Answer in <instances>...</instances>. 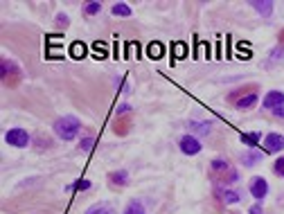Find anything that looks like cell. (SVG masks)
I'll return each instance as SVG.
<instances>
[{
    "mask_svg": "<svg viewBox=\"0 0 284 214\" xmlns=\"http://www.w3.org/2000/svg\"><path fill=\"white\" fill-rule=\"evenodd\" d=\"M210 178H212V183L217 185V187H228L235 180H239V174H237V169L232 167L228 160L214 158V160L210 162Z\"/></svg>",
    "mask_w": 284,
    "mask_h": 214,
    "instance_id": "1",
    "label": "cell"
},
{
    "mask_svg": "<svg viewBox=\"0 0 284 214\" xmlns=\"http://www.w3.org/2000/svg\"><path fill=\"white\" fill-rule=\"evenodd\" d=\"M228 101H232L235 109H239V111L253 109V106L257 104V86L251 83V86H241V88L232 90V93L228 95Z\"/></svg>",
    "mask_w": 284,
    "mask_h": 214,
    "instance_id": "2",
    "label": "cell"
},
{
    "mask_svg": "<svg viewBox=\"0 0 284 214\" xmlns=\"http://www.w3.org/2000/svg\"><path fill=\"white\" fill-rule=\"evenodd\" d=\"M79 129H82V122L77 120L75 115H66V117H59L54 122V133L59 135L61 140H75Z\"/></svg>",
    "mask_w": 284,
    "mask_h": 214,
    "instance_id": "3",
    "label": "cell"
},
{
    "mask_svg": "<svg viewBox=\"0 0 284 214\" xmlns=\"http://www.w3.org/2000/svg\"><path fill=\"white\" fill-rule=\"evenodd\" d=\"M21 66L18 63H14V61H9V59H5L3 61V66H0V77H3V83H5V88H16L21 83Z\"/></svg>",
    "mask_w": 284,
    "mask_h": 214,
    "instance_id": "4",
    "label": "cell"
},
{
    "mask_svg": "<svg viewBox=\"0 0 284 214\" xmlns=\"http://www.w3.org/2000/svg\"><path fill=\"white\" fill-rule=\"evenodd\" d=\"M5 140H7V144L23 149V146L30 144V133L23 131V129H11V131H7V135H5Z\"/></svg>",
    "mask_w": 284,
    "mask_h": 214,
    "instance_id": "5",
    "label": "cell"
},
{
    "mask_svg": "<svg viewBox=\"0 0 284 214\" xmlns=\"http://www.w3.org/2000/svg\"><path fill=\"white\" fill-rule=\"evenodd\" d=\"M180 151H183L185 156H196L198 151L203 149V144H201V140L196 138V135H183L180 138Z\"/></svg>",
    "mask_w": 284,
    "mask_h": 214,
    "instance_id": "6",
    "label": "cell"
},
{
    "mask_svg": "<svg viewBox=\"0 0 284 214\" xmlns=\"http://www.w3.org/2000/svg\"><path fill=\"white\" fill-rule=\"evenodd\" d=\"M264 151L266 154H277V151H284V135L280 133H269L264 138Z\"/></svg>",
    "mask_w": 284,
    "mask_h": 214,
    "instance_id": "7",
    "label": "cell"
},
{
    "mask_svg": "<svg viewBox=\"0 0 284 214\" xmlns=\"http://www.w3.org/2000/svg\"><path fill=\"white\" fill-rule=\"evenodd\" d=\"M251 194H253L257 201H262L264 196L269 194V183H266V178L257 176V178H253V180H251Z\"/></svg>",
    "mask_w": 284,
    "mask_h": 214,
    "instance_id": "8",
    "label": "cell"
},
{
    "mask_svg": "<svg viewBox=\"0 0 284 214\" xmlns=\"http://www.w3.org/2000/svg\"><path fill=\"white\" fill-rule=\"evenodd\" d=\"M264 106L271 111L280 109V106H284V93H280V90H271V93H266L264 97Z\"/></svg>",
    "mask_w": 284,
    "mask_h": 214,
    "instance_id": "9",
    "label": "cell"
},
{
    "mask_svg": "<svg viewBox=\"0 0 284 214\" xmlns=\"http://www.w3.org/2000/svg\"><path fill=\"white\" fill-rule=\"evenodd\" d=\"M251 7L255 11H259V16H271V14H273V3H271V0H253Z\"/></svg>",
    "mask_w": 284,
    "mask_h": 214,
    "instance_id": "10",
    "label": "cell"
},
{
    "mask_svg": "<svg viewBox=\"0 0 284 214\" xmlns=\"http://www.w3.org/2000/svg\"><path fill=\"white\" fill-rule=\"evenodd\" d=\"M217 196L224 203H230V205L239 203V194H237V191H232V189H228V187H217Z\"/></svg>",
    "mask_w": 284,
    "mask_h": 214,
    "instance_id": "11",
    "label": "cell"
},
{
    "mask_svg": "<svg viewBox=\"0 0 284 214\" xmlns=\"http://www.w3.org/2000/svg\"><path fill=\"white\" fill-rule=\"evenodd\" d=\"M109 183L113 185V187H124V185L129 183L127 172H111L109 174Z\"/></svg>",
    "mask_w": 284,
    "mask_h": 214,
    "instance_id": "12",
    "label": "cell"
},
{
    "mask_svg": "<svg viewBox=\"0 0 284 214\" xmlns=\"http://www.w3.org/2000/svg\"><path fill=\"white\" fill-rule=\"evenodd\" d=\"M129 122H131V120H129L127 115H117V120H115V126H113V131H115L117 135H124V133L129 131Z\"/></svg>",
    "mask_w": 284,
    "mask_h": 214,
    "instance_id": "13",
    "label": "cell"
},
{
    "mask_svg": "<svg viewBox=\"0 0 284 214\" xmlns=\"http://www.w3.org/2000/svg\"><path fill=\"white\" fill-rule=\"evenodd\" d=\"M93 144H95V133L88 129V131L82 135V142H79V149H82V151H90V149H93Z\"/></svg>",
    "mask_w": 284,
    "mask_h": 214,
    "instance_id": "14",
    "label": "cell"
},
{
    "mask_svg": "<svg viewBox=\"0 0 284 214\" xmlns=\"http://www.w3.org/2000/svg\"><path fill=\"white\" fill-rule=\"evenodd\" d=\"M113 16H117V18H127V16H131V7L124 3H115L113 5Z\"/></svg>",
    "mask_w": 284,
    "mask_h": 214,
    "instance_id": "15",
    "label": "cell"
},
{
    "mask_svg": "<svg viewBox=\"0 0 284 214\" xmlns=\"http://www.w3.org/2000/svg\"><path fill=\"white\" fill-rule=\"evenodd\" d=\"M86 214H117L113 207L109 205V203H97V205H93Z\"/></svg>",
    "mask_w": 284,
    "mask_h": 214,
    "instance_id": "16",
    "label": "cell"
},
{
    "mask_svg": "<svg viewBox=\"0 0 284 214\" xmlns=\"http://www.w3.org/2000/svg\"><path fill=\"white\" fill-rule=\"evenodd\" d=\"M262 140V133H257V131H253V133H244L241 135V142L244 144H248V146H255Z\"/></svg>",
    "mask_w": 284,
    "mask_h": 214,
    "instance_id": "17",
    "label": "cell"
},
{
    "mask_svg": "<svg viewBox=\"0 0 284 214\" xmlns=\"http://www.w3.org/2000/svg\"><path fill=\"white\" fill-rule=\"evenodd\" d=\"M68 191H86V189H90V180H77V183H72V185H68L66 187Z\"/></svg>",
    "mask_w": 284,
    "mask_h": 214,
    "instance_id": "18",
    "label": "cell"
},
{
    "mask_svg": "<svg viewBox=\"0 0 284 214\" xmlns=\"http://www.w3.org/2000/svg\"><path fill=\"white\" fill-rule=\"evenodd\" d=\"M99 11H102V3H97V0H95V3L84 5V14H86V16H95V14H99Z\"/></svg>",
    "mask_w": 284,
    "mask_h": 214,
    "instance_id": "19",
    "label": "cell"
},
{
    "mask_svg": "<svg viewBox=\"0 0 284 214\" xmlns=\"http://www.w3.org/2000/svg\"><path fill=\"white\" fill-rule=\"evenodd\" d=\"M124 214H145V207H142L140 201H131L127 205V210H124Z\"/></svg>",
    "mask_w": 284,
    "mask_h": 214,
    "instance_id": "20",
    "label": "cell"
},
{
    "mask_svg": "<svg viewBox=\"0 0 284 214\" xmlns=\"http://www.w3.org/2000/svg\"><path fill=\"white\" fill-rule=\"evenodd\" d=\"M259 158H262V154H246V156H241V160H244L246 167H253V165L259 162Z\"/></svg>",
    "mask_w": 284,
    "mask_h": 214,
    "instance_id": "21",
    "label": "cell"
},
{
    "mask_svg": "<svg viewBox=\"0 0 284 214\" xmlns=\"http://www.w3.org/2000/svg\"><path fill=\"white\" fill-rule=\"evenodd\" d=\"M172 50H174V56H178V59H183V56L187 54V48H185L183 43H174Z\"/></svg>",
    "mask_w": 284,
    "mask_h": 214,
    "instance_id": "22",
    "label": "cell"
},
{
    "mask_svg": "<svg viewBox=\"0 0 284 214\" xmlns=\"http://www.w3.org/2000/svg\"><path fill=\"white\" fill-rule=\"evenodd\" d=\"M273 169H275V174H277V176H282V178H284V156L277 158V160H275V165H273Z\"/></svg>",
    "mask_w": 284,
    "mask_h": 214,
    "instance_id": "23",
    "label": "cell"
},
{
    "mask_svg": "<svg viewBox=\"0 0 284 214\" xmlns=\"http://www.w3.org/2000/svg\"><path fill=\"white\" fill-rule=\"evenodd\" d=\"M72 56H77V59H82V56H84V45L82 43L72 45Z\"/></svg>",
    "mask_w": 284,
    "mask_h": 214,
    "instance_id": "24",
    "label": "cell"
},
{
    "mask_svg": "<svg viewBox=\"0 0 284 214\" xmlns=\"http://www.w3.org/2000/svg\"><path fill=\"white\" fill-rule=\"evenodd\" d=\"M160 54H163V45L160 43H158V45L153 43L151 45V56H160Z\"/></svg>",
    "mask_w": 284,
    "mask_h": 214,
    "instance_id": "25",
    "label": "cell"
},
{
    "mask_svg": "<svg viewBox=\"0 0 284 214\" xmlns=\"http://www.w3.org/2000/svg\"><path fill=\"white\" fill-rule=\"evenodd\" d=\"M56 25H59V27H66V25H68L66 14H59V16H56Z\"/></svg>",
    "mask_w": 284,
    "mask_h": 214,
    "instance_id": "26",
    "label": "cell"
},
{
    "mask_svg": "<svg viewBox=\"0 0 284 214\" xmlns=\"http://www.w3.org/2000/svg\"><path fill=\"white\" fill-rule=\"evenodd\" d=\"M248 214H262V207H259V205H253L251 210H248Z\"/></svg>",
    "mask_w": 284,
    "mask_h": 214,
    "instance_id": "27",
    "label": "cell"
},
{
    "mask_svg": "<svg viewBox=\"0 0 284 214\" xmlns=\"http://www.w3.org/2000/svg\"><path fill=\"white\" fill-rule=\"evenodd\" d=\"M273 113H275V115H277V117H282V115H284V109H282V106H280V109H275Z\"/></svg>",
    "mask_w": 284,
    "mask_h": 214,
    "instance_id": "28",
    "label": "cell"
}]
</instances>
